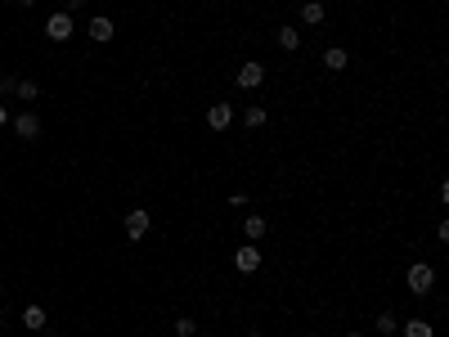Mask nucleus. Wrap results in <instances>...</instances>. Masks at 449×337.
Masks as SVG:
<instances>
[{
    "label": "nucleus",
    "mask_w": 449,
    "mask_h": 337,
    "mask_svg": "<svg viewBox=\"0 0 449 337\" xmlns=\"http://www.w3.org/2000/svg\"><path fill=\"white\" fill-rule=\"evenodd\" d=\"M431 288H436V270L427 266V261H414V266H409V293L427 297Z\"/></svg>",
    "instance_id": "obj_1"
},
{
    "label": "nucleus",
    "mask_w": 449,
    "mask_h": 337,
    "mask_svg": "<svg viewBox=\"0 0 449 337\" xmlns=\"http://www.w3.org/2000/svg\"><path fill=\"white\" fill-rule=\"evenodd\" d=\"M72 32H77V23H72V14H68V9H59V14H50V18H45V36H50V41H68Z\"/></svg>",
    "instance_id": "obj_2"
},
{
    "label": "nucleus",
    "mask_w": 449,
    "mask_h": 337,
    "mask_svg": "<svg viewBox=\"0 0 449 337\" xmlns=\"http://www.w3.org/2000/svg\"><path fill=\"white\" fill-rule=\"evenodd\" d=\"M121 225H126V238H130V243H140V238L149 234V225H153V221H149V212H144V207H130Z\"/></svg>",
    "instance_id": "obj_3"
},
{
    "label": "nucleus",
    "mask_w": 449,
    "mask_h": 337,
    "mask_svg": "<svg viewBox=\"0 0 449 337\" xmlns=\"http://www.w3.org/2000/svg\"><path fill=\"white\" fill-rule=\"evenodd\" d=\"M234 270H238V274H257V270H261V247H257V243H242V247L234 252Z\"/></svg>",
    "instance_id": "obj_4"
},
{
    "label": "nucleus",
    "mask_w": 449,
    "mask_h": 337,
    "mask_svg": "<svg viewBox=\"0 0 449 337\" xmlns=\"http://www.w3.org/2000/svg\"><path fill=\"white\" fill-rule=\"evenodd\" d=\"M234 81H238V90H261L265 86V63H242Z\"/></svg>",
    "instance_id": "obj_5"
},
{
    "label": "nucleus",
    "mask_w": 449,
    "mask_h": 337,
    "mask_svg": "<svg viewBox=\"0 0 449 337\" xmlns=\"http://www.w3.org/2000/svg\"><path fill=\"white\" fill-rule=\"evenodd\" d=\"M113 32H117V23L113 18H104V14H94L90 23H86V36L94 45H104V41H113Z\"/></svg>",
    "instance_id": "obj_6"
},
{
    "label": "nucleus",
    "mask_w": 449,
    "mask_h": 337,
    "mask_svg": "<svg viewBox=\"0 0 449 337\" xmlns=\"http://www.w3.org/2000/svg\"><path fill=\"white\" fill-rule=\"evenodd\" d=\"M229 122H234V108H229L225 99L207 108V126H211V130H229Z\"/></svg>",
    "instance_id": "obj_7"
},
{
    "label": "nucleus",
    "mask_w": 449,
    "mask_h": 337,
    "mask_svg": "<svg viewBox=\"0 0 449 337\" xmlns=\"http://www.w3.org/2000/svg\"><path fill=\"white\" fill-rule=\"evenodd\" d=\"M14 135L36 140V135H41V117H36V113H18V117H14Z\"/></svg>",
    "instance_id": "obj_8"
},
{
    "label": "nucleus",
    "mask_w": 449,
    "mask_h": 337,
    "mask_svg": "<svg viewBox=\"0 0 449 337\" xmlns=\"http://www.w3.org/2000/svg\"><path fill=\"white\" fill-rule=\"evenodd\" d=\"M324 68H328V72H346L350 68V54L342 50V45H328V50H324Z\"/></svg>",
    "instance_id": "obj_9"
},
{
    "label": "nucleus",
    "mask_w": 449,
    "mask_h": 337,
    "mask_svg": "<svg viewBox=\"0 0 449 337\" xmlns=\"http://www.w3.org/2000/svg\"><path fill=\"white\" fill-rule=\"evenodd\" d=\"M324 18H328V9H324L319 0H306V5H301V23H306V27H319Z\"/></svg>",
    "instance_id": "obj_10"
},
{
    "label": "nucleus",
    "mask_w": 449,
    "mask_h": 337,
    "mask_svg": "<svg viewBox=\"0 0 449 337\" xmlns=\"http://www.w3.org/2000/svg\"><path fill=\"white\" fill-rule=\"evenodd\" d=\"M242 234H247V243H261L265 238V216H242Z\"/></svg>",
    "instance_id": "obj_11"
},
{
    "label": "nucleus",
    "mask_w": 449,
    "mask_h": 337,
    "mask_svg": "<svg viewBox=\"0 0 449 337\" xmlns=\"http://www.w3.org/2000/svg\"><path fill=\"white\" fill-rule=\"evenodd\" d=\"M400 333H405V337H436V329H431L427 319H405V324H400Z\"/></svg>",
    "instance_id": "obj_12"
},
{
    "label": "nucleus",
    "mask_w": 449,
    "mask_h": 337,
    "mask_svg": "<svg viewBox=\"0 0 449 337\" xmlns=\"http://www.w3.org/2000/svg\"><path fill=\"white\" fill-rule=\"evenodd\" d=\"M278 50L297 54V50H301V32H297V27H278Z\"/></svg>",
    "instance_id": "obj_13"
},
{
    "label": "nucleus",
    "mask_w": 449,
    "mask_h": 337,
    "mask_svg": "<svg viewBox=\"0 0 449 337\" xmlns=\"http://www.w3.org/2000/svg\"><path fill=\"white\" fill-rule=\"evenodd\" d=\"M242 126H247V130H261V126H265V108H261V104L242 108Z\"/></svg>",
    "instance_id": "obj_14"
},
{
    "label": "nucleus",
    "mask_w": 449,
    "mask_h": 337,
    "mask_svg": "<svg viewBox=\"0 0 449 337\" xmlns=\"http://www.w3.org/2000/svg\"><path fill=\"white\" fill-rule=\"evenodd\" d=\"M373 329H378L382 337H391V333H400V319L391 315V310H386V315H378V319H373Z\"/></svg>",
    "instance_id": "obj_15"
},
{
    "label": "nucleus",
    "mask_w": 449,
    "mask_h": 337,
    "mask_svg": "<svg viewBox=\"0 0 449 337\" xmlns=\"http://www.w3.org/2000/svg\"><path fill=\"white\" fill-rule=\"evenodd\" d=\"M23 324L27 329H45V306H27L23 310Z\"/></svg>",
    "instance_id": "obj_16"
},
{
    "label": "nucleus",
    "mask_w": 449,
    "mask_h": 337,
    "mask_svg": "<svg viewBox=\"0 0 449 337\" xmlns=\"http://www.w3.org/2000/svg\"><path fill=\"white\" fill-rule=\"evenodd\" d=\"M18 99H36V94H41V86H36V81H18Z\"/></svg>",
    "instance_id": "obj_17"
},
{
    "label": "nucleus",
    "mask_w": 449,
    "mask_h": 337,
    "mask_svg": "<svg viewBox=\"0 0 449 337\" xmlns=\"http://www.w3.org/2000/svg\"><path fill=\"white\" fill-rule=\"evenodd\" d=\"M193 329H198V324H193L189 315H185V319H176V337H193Z\"/></svg>",
    "instance_id": "obj_18"
},
{
    "label": "nucleus",
    "mask_w": 449,
    "mask_h": 337,
    "mask_svg": "<svg viewBox=\"0 0 449 337\" xmlns=\"http://www.w3.org/2000/svg\"><path fill=\"white\" fill-rule=\"evenodd\" d=\"M18 90V81L14 77H0V94H14Z\"/></svg>",
    "instance_id": "obj_19"
},
{
    "label": "nucleus",
    "mask_w": 449,
    "mask_h": 337,
    "mask_svg": "<svg viewBox=\"0 0 449 337\" xmlns=\"http://www.w3.org/2000/svg\"><path fill=\"white\" fill-rule=\"evenodd\" d=\"M9 5H18V9H32V5H36V0H9Z\"/></svg>",
    "instance_id": "obj_20"
},
{
    "label": "nucleus",
    "mask_w": 449,
    "mask_h": 337,
    "mask_svg": "<svg viewBox=\"0 0 449 337\" xmlns=\"http://www.w3.org/2000/svg\"><path fill=\"white\" fill-rule=\"evenodd\" d=\"M9 122V113H5V104H0V126H5Z\"/></svg>",
    "instance_id": "obj_21"
},
{
    "label": "nucleus",
    "mask_w": 449,
    "mask_h": 337,
    "mask_svg": "<svg viewBox=\"0 0 449 337\" xmlns=\"http://www.w3.org/2000/svg\"><path fill=\"white\" fill-rule=\"evenodd\" d=\"M81 5H86V0H68V9H81Z\"/></svg>",
    "instance_id": "obj_22"
},
{
    "label": "nucleus",
    "mask_w": 449,
    "mask_h": 337,
    "mask_svg": "<svg viewBox=\"0 0 449 337\" xmlns=\"http://www.w3.org/2000/svg\"><path fill=\"white\" fill-rule=\"evenodd\" d=\"M346 337H364V333H346Z\"/></svg>",
    "instance_id": "obj_23"
},
{
    "label": "nucleus",
    "mask_w": 449,
    "mask_h": 337,
    "mask_svg": "<svg viewBox=\"0 0 449 337\" xmlns=\"http://www.w3.org/2000/svg\"><path fill=\"white\" fill-rule=\"evenodd\" d=\"M0 329H5V315H0Z\"/></svg>",
    "instance_id": "obj_24"
},
{
    "label": "nucleus",
    "mask_w": 449,
    "mask_h": 337,
    "mask_svg": "<svg viewBox=\"0 0 449 337\" xmlns=\"http://www.w3.org/2000/svg\"><path fill=\"white\" fill-rule=\"evenodd\" d=\"M306 337H319V333H306Z\"/></svg>",
    "instance_id": "obj_25"
},
{
    "label": "nucleus",
    "mask_w": 449,
    "mask_h": 337,
    "mask_svg": "<svg viewBox=\"0 0 449 337\" xmlns=\"http://www.w3.org/2000/svg\"><path fill=\"white\" fill-rule=\"evenodd\" d=\"M247 337H261V333H247Z\"/></svg>",
    "instance_id": "obj_26"
},
{
    "label": "nucleus",
    "mask_w": 449,
    "mask_h": 337,
    "mask_svg": "<svg viewBox=\"0 0 449 337\" xmlns=\"http://www.w3.org/2000/svg\"><path fill=\"white\" fill-rule=\"evenodd\" d=\"M45 337H54V333H45Z\"/></svg>",
    "instance_id": "obj_27"
}]
</instances>
